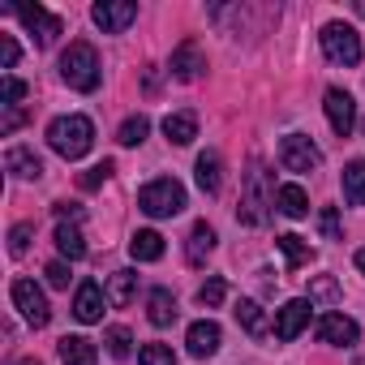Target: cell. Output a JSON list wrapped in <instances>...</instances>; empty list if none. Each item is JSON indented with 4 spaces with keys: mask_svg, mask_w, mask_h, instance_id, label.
Listing matches in <instances>:
<instances>
[{
    "mask_svg": "<svg viewBox=\"0 0 365 365\" xmlns=\"http://www.w3.org/2000/svg\"><path fill=\"white\" fill-rule=\"evenodd\" d=\"M146 318H150L155 327H172V322H176V297H172L168 288H150V297H146Z\"/></svg>",
    "mask_w": 365,
    "mask_h": 365,
    "instance_id": "ffe728a7",
    "label": "cell"
},
{
    "mask_svg": "<svg viewBox=\"0 0 365 365\" xmlns=\"http://www.w3.org/2000/svg\"><path fill=\"white\" fill-rule=\"evenodd\" d=\"M275 207H279L288 220H305V215H309V198H305V190H301V185H279Z\"/></svg>",
    "mask_w": 365,
    "mask_h": 365,
    "instance_id": "7402d4cb",
    "label": "cell"
},
{
    "mask_svg": "<svg viewBox=\"0 0 365 365\" xmlns=\"http://www.w3.org/2000/svg\"><path fill=\"white\" fill-rule=\"evenodd\" d=\"M322 52L335 65H361V35L344 22H327L322 26Z\"/></svg>",
    "mask_w": 365,
    "mask_h": 365,
    "instance_id": "5b68a950",
    "label": "cell"
},
{
    "mask_svg": "<svg viewBox=\"0 0 365 365\" xmlns=\"http://www.w3.org/2000/svg\"><path fill=\"white\" fill-rule=\"evenodd\" d=\"M361 129H365V125H361Z\"/></svg>",
    "mask_w": 365,
    "mask_h": 365,
    "instance_id": "7bdbcfd3",
    "label": "cell"
},
{
    "mask_svg": "<svg viewBox=\"0 0 365 365\" xmlns=\"http://www.w3.org/2000/svg\"><path fill=\"white\" fill-rule=\"evenodd\" d=\"M138 207L150 215V220H168V215H180L185 211V185L172 176H155L150 185L138 190Z\"/></svg>",
    "mask_w": 365,
    "mask_h": 365,
    "instance_id": "277c9868",
    "label": "cell"
},
{
    "mask_svg": "<svg viewBox=\"0 0 365 365\" xmlns=\"http://www.w3.org/2000/svg\"><path fill=\"white\" fill-rule=\"evenodd\" d=\"M14 305L22 309V318L31 322V327H48L52 322V305H48V297L39 292V284L35 279H14Z\"/></svg>",
    "mask_w": 365,
    "mask_h": 365,
    "instance_id": "ba28073f",
    "label": "cell"
},
{
    "mask_svg": "<svg viewBox=\"0 0 365 365\" xmlns=\"http://www.w3.org/2000/svg\"><path fill=\"white\" fill-rule=\"evenodd\" d=\"M31 237H35V224H14V228H9V254L22 258V254L31 250Z\"/></svg>",
    "mask_w": 365,
    "mask_h": 365,
    "instance_id": "836d02e7",
    "label": "cell"
},
{
    "mask_svg": "<svg viewBox=\"0 0 365 365\" xmlns=\"http://www.w3.org/2000/svg\"><path fill=\"white\" fill-rule=\"evenodd\" d=\"M61 78H65L73 91H95V86H99V78H103L99 52H95L86 39L69 43V48H65V56H61Z\"/></svg>",
    "mask_w": 365,
    "mask_h": 365,
    "instance_id": "3957f363",
    "label": "cell"
},
{
    "mask_svg": "<svg viewBox=\"0 0 365 365\" xmlns=\"http://www.w3.org/2000/svg\"><path fill=\"white\" fill-rule=\"evenodd\" d=\"M163 133H168L172 146H190V142L198 138V116H194V112H172V116L163 120Z\"/></svg>",
    "mask_w": 365,
    "mask_h": 365,
    "instance_id": "ac0fdd59",
    "label": "cell"
},
{
    "mask_svg": "<svg viewBox=\"0 0 365 365\" xmlns=\"http://www.w3.org/2000/svg\"><path fill=\"white\" fill-rule=\"evenodd\" d=\"M279 163L288 168V172H318L322 168V150L305 138V133H288L284 142H279Z\"/></svg>",
    "mask_w": 365,
    "mask_h": 365,
    "instance_id": "52a82bcc",
    "label": "cell"
},
{
    "mask_svg": "<svg viewBox=\"0 0 365 365\" xmlns=\"http://www.w3.org/2000/svg\"><path fill=\"white\" fill-rule=\"evenodd\" d=\"M168 69H172V78H180V82H194V78L207 69V61H202V48H198L194 39H185V43H180V48L172 52Z\"/></svg>",
    "mask_w": 365,
    "mask_h": 365,
    "instance_id": "5bb4252c",
    "label": "cell"
},
{
    "mask_svg": "<svg viewBox=\"0 0 365 365\" xmlns=\"http://www.w3.org/2000/svg\"><path fill=\"white\" fill-rule=\"evenodd\" d=\"M26 120V112H18V108H9V116H5V133H14L18 125Z\"/></svg>",
    "mask_w": 365,
    "mask_h": 365,
    "instance_id": "60d3db41",
    "label": "cell"
},
{
    "mask_svg": "<svg viewBox=\"0 0 365 365\" xmlns=\"http://www.w3.org/2000/svg\"><path fill=\"white\" fill-rule=\"evenodd\" d=\"M91 18H95V26L103 35H120L129 22H138V5L133 0H99V5L91 9Z\"/></svg>",
    "mask_w": 365,
    "mask_h": 365,
    "instance_id": "9c48e42d",
    "label": "cell"
},
{
    "mask_svg": "<svg viewBox=\"0 0 365 365\" xmlns=\"http://www.w3.org/2000/svg\"><path fill=\"white\" fill-rule=\"evenodd\" d=\"M318 339L322 344H335V348H352L361 339V331H356V322L348 314H322L318 318Z\"/></svg>",
    "mask_w": 365,
    "mask_h": 365,
    "instance_id": "7c38bea8",
    "label": "cell"
},
{
    "mask_svg": "<svg viewBox=\"0 0 365 365\" xmlns=\"http://www.w3.org/2000/svg\"><path fill=\"white\" fill-rule=\"evenodd\" d=\"M318 228H322V237H327V241H344V232H339V215H335V207H327V211L318 215Z\"/></svg>",
    "mask_w": 365,
    "mask_h": 365,
    "instance_id": "d590c367",
    "label": "cell"
},
{
    "mask_svg": "<svg viewBox=\"0 0 365 365\" xmlns=\"http://www.w3.org/2000/svg\"><path fill=\"white\" fill-rule=\"evenodd\" d=\"M5 168H9L18 180H39V176H43V159H39L31 146H9V150H5Z\"/></svg>",
    "mask_w": 365,
    "mask_h": 365,
    "instance_id": "2e32d148",
    "label": "cell"
},
{
    "mask_svg": "<svg viewBox=\"0 0 365 365\" xmlns=\"http://www.w3.org/2000/svg\"><path fill=\"white\" fill-rule=\"evenodd\" d=\"M0 99H5V108H14L18 99H26V82H18V78H5V86H0Z\"/></svg>",
    "mask_w": 365,
    "mask_h": 365,
    "instance_id": "8d00e7d4",
    "label": "cell"
},
{
    "mask_svg": "<svg viewBox=\"0 0 365 365\" xmlns=\"http://www.w3.org/2000/svg\"><path fill=\"white\" fill-rule=\"evenodd\" d=\"M61 361L65 365H95V344L86 335H65L61 339Z\"/></svg>",
    "mask_w": 365,
    "mask_h": 365,
    "instance_id": "603a6c76",
    "label": "cell"
},
{
    "mask_svg": "<svg viewBox=\"0 0 365 365\" xmlns=\"http://www.w3.org/2000/svg\"><path fill=\"white\" fill-rule=\"evenodd\" d=\"M112 172H116V168H112V159H103V163H95V168H86V172L78 176V185H82V190H99Z\"/></svg>",
    "mask_w": 365,
    "mask_h": 365,
    "instance_id": "d6a6232c",
    "label": "cell"
},
{
    "mask_svg": "<svg viewBox=\"0 0 365 365\" xmlns=\"http://www.w3.org/2000/svg\"><path fill=\"white\" fill-rule=\"evenodd\" d=\"M220 339H224V331H220V322H211V318L194 322L190 335H185V344H190L194 356H215V352H220Z\"/></svg>",
    "mask_w": 365,
    "mask_h": 365,
    "instance_id": "9a60e30c",
    "label": "cell"
},
{
    "mask_svg": "<svg viewBox=\"0 0 365 365\" xmlns=\"http://www.w3.org/2000/svg\"><path fill=\"white\" fill-rule=\"evenodd\" d=\"M0 65H5V69L18 65V39L14 35H0Z\"/></svg>",
    "mask_w": 365,
    "mask_h": 365,
    "instance_id": "74e56055",
    "label": "cell"
},
{
    "mask_svg": "<svg viewBox=\"0 0 365 365\" xmlns=\"http://www.w3.org/2000/svg\"><path fill=\"white\" fill-rule=\"evenodd\" d=\"M129 254H133L138 262H159V258H163V237H159L155 228H142V232H133Z\"/></svg>",
    "mask_w": 365,
    "mask_h": 365,
    "instance_id": "44dd1931",
    "label": "cell"
},
{
    "mask_svg": "<svg viewBox=\"0 0 365 365\" xmlns=\"http://www.w3.org/2000/svg\"><path fill=\"white\" fill-rule=\"evenodd\" d=\"M56 220L61 224H73V220H82V207L78 202H56Z\"/></svg>",
    "mask_w": 365,
    "mask_h": 365,
    "instance_id": "ab89813d",
    "label": "cell"
},
{
    "mask_svg": "<svg viewBox=\"0 0 365 365\" xmlns=\"http://www.w3.org/2000/svg\"><path fill=\"white\" fill-rule=\"evenodd\" d=\"M275 245L284 250V258H288V271H297V267H305L309 258H314V250L297 237V232H284V237H275Z\"/></svg>",
    "mask_w": 365,
    "mask_h": 365,
    "instance_id": "484cf974",
    "label": "cell"
},
{
    "mask_svg": "<svg viewBox=\"0 0 365 365\" xmlns=\"http://www.w3.org/2000/svg\"><path fill=\"white\" fill-rule=\"evenodd\" d=\"M237 322H241L254 339H262V335H267V314H262V305H258V301H237Z\"/></svg>",
    "mask_w": 365,
    "mask_h": 365,
    "instance_id": "4316f807",
    "label": "cell"
},
{
    "mask_svg": "<svg viewBox=\"0 0 365 365\" xmlns=\"http://www.w3.org/2000/svg\"><path fill=\"white\" fill-rule=\"evenodd\" d=\"M327 120H331V129H335L339 138H348V133L356 129V103H352L348 91H339V86L327 91Z\"/></svg>",
    "mask_w": 365,
    "mask_h": 365,
    "instance_id": "8fae6325",
    "label": "cell"
},
{
    "mask_svg": "<svg viewBox=\"0 0 365 365\" xmlns=\"http://www.w3.org/2000/svg\"><path fill=\"white\" fill-rule=\"evenodd\" d=\"M56 250H61L69 262L86 258V241H82V232H78L73 224H56Z\"/></svg>",
    "mask_w": 365,
    "mask_h": 365,
    "instance_id": "d4e9b609",
    "label": "cell"
},
{
    "mask_svg": "<svg viewBox=\"0 0 365 365\" xmlns=\"http://www.w3.org/2000/svg\"><path fill=\"white\" fill-rule=\"evenodd\" d=\"M279 190H271V172L262 168V159L250 163L245 180H241V207H237V220L245 228H262L271 220V202H275Z\"/></svg>",
    "mask_w": 365,
    "mask_h": 365,
    "instance_id": "6da1fadb",
    "label": "cell"
},
{
    "mask_svg": "<svg viewBox=\"0 0 365 365\" xmlns=\"http://www.w3.org/2000/svg\"><path fill=\"white\" fill-rule=\"evenodd\" d=\"M211 250H215V228L202 220V224H194V232H190V245H185V258H190V267H202V262L211 258Z\"/></svg>",
    "mask_w": 365,
    "mask_h": 365,
    "instance_id": "d6986e66",
    "label": "cell"
},
{
    "mask_svg": "<svg viewBox=\"0 0 365 365\" xmlns=\"http://www.w3.org/2000/svg\"><path fill=\"white\" fill-rule=\"evenodd\" d=\"M48 146L61 155V159H82L91 146H95V125L86 116H56L48 125Z\"/></svg>",
    "mask_w": 365,
    "mask_h": 365,
    "instance_id": "7a4b0ae2",
    "label": "cell"
},
{
    "mask_svg": "<svg viewBox=\"0 0 365 365\" xmlns=\"http://www.w3.org/2000/svg\"><path fill=\"white\" fill-rule=\"evenodd\" d=\"M356 271L365 275V250H356Z\"/></svg>",
    "mask_w": 365,
    "mask_h": 365,
    "instance_id": "b9f144b4",
    "label": "cell"
},
{
    "mask_svg": "<svg viewBox=\"0 0 365 365\" xmlns=\"http://www.w3.org/2000/svg\"><path fill=\"white\" fill-rule=\"evenodd\" d=\"M344 198L352 207H365V159H352L344 168Z\"/></svg>",
    "mask_w": 365,
    "mask_h": 365,
    "instance_id": "cb8c5ba5",
    "label": "cell"
},
{
    "mask_svg": "<svg viewBox=\"0 0 365 365\" xmlns=\"http://www.w3.org/2000/svg\"><path fill=\"white\" fill-rule=\"evenodd\" d=\"M339 284L331 279V275H314L309 279V301H322V305H339Z\"/></svg>",
    "mask_w": 365,
    "mask_h": 365,
    "instance_id": "f1b7e54d",
    "label": "cell"
},
{
    "mask_svg": "<svg viewBox=\"0 0 365 365\" xmlns=\"http://www.w3.org/2000/svg\"><path fill=\"white\" fill-rule=\"evenodd\" d=\"M103 344H108V352H112L116 361H125V356H129V344H133V335H129L125 327H108V331H103Z\"/></svg>",
    "mask_w": 365,
    "mask_h": 365,
    "instance_id": "1f68e13d",
    "label": "cell"
},
{
    "mask_svg": "<svg viewBox=\"0 0 365 365\" xmlns=\"http://www.w3.org/2000/svg\"><path fill=\"white\" fill-rule=\"evenodd\" d=\"M138 365H176V356H172L168 344H146V348L138 352Z\"/></svg>",
    "mask_w": 365,
    "mask_h": 365,
    "instance_id": "e575fe53",
    "label": "cell"
},
{
    "mask_svg": "<svg viewBox=\"0 0 365 365\" xmlns=\"http://www.w3.org/2000/svg\"><path fill=\"white\" fill-rule=\"evenodd\" d=\"M5 14H18L22 18V26L35 35V43L39 48H52L56 43V35L65 31V22L61 18H52L48 9H39V5H5Z\"/></svg>",
    "mask_w": 365,
    "mask_h": 365,
    "instance_id": "8992f818",
    "label": "cell"
},
{
    "mask_svg": "<svg viewBox=\"0 0 365 365\" xmlns=\"http://www.w3.org/2000/svg\"><path fill=\"white\" fill-rule=\"evenodd\" d=\"M103 305H108V292L95 279H82L78 284V297H73V318L78 322H99L103 318Z\"/></svg>",
    "mask_w": 365,
    "mask_h": 365,
    "instance_id": "4fadbf2b",
    "label": "cell"
},
{
    "mask_svg": "<svg viewBox=\"0 0 365 365\" xmlns=\"http://www.w3.org/2000/svg\"><path fill=\"white\" fill-rule=\"evenodd\" d=\"M43 275H48V284H52V288H69V267H65V262H48V267H43Z\"/></svg>",
    "mask_w": 365,
    "mask_h": 365,
    "instance_id": "f35d334b",
    "label": "cell"
},
{
    "mask_svg": "<svg viewBox=\"0 0 365 365\" xmlns=\"http://www.w3.org/2000/svg\"><path fill=\"white\" fill-rule=\"evenodd\" d=\"M133 288H138V275H133V271H112V279H108V301H112V305H129V301H133Z\"/></svg>",
    "mask_w": 365,
    "mask_h": 365,
    "instance_id": "83f0119b",
    "label": "cell"
},
{
    "mask_svg": "<svg viewBox=\"0 0 365 365\" xmlns=\"http://www.w3.org/2000/svg\"><path fill=\"white\" fill-rule=\"evenodd\" d=\"M146 133H150V120H146V116H129V120L120 125V138H116V142H120V146H142Z\"/></svg>",
    "mask_w": 365,
    "mask_h": 365,
    "instance_id": "f546056e",
    "label": "cell"
},
{
    "mask_svg": "<svg viewBox=\"0 0 365 365\" xmlns=\"http://www.w3.org/2000/svg\"><path fill=\"white\" fill-rule=\"evenodd\" d=\"M198 190H202V194H211V198L224 190V159H220L215 150L198 155Z\"/></svg>",
    "mask_w": 365,
    "mask_h": 365,
    "instance_id": "e0dca14e",
    "label": "cell"
},
{
    "mask_svg": "<svg viewBox=\"0 0 365 365\" xmlns=\"http://www.w3.org/2000/svg\"><path fill=\"white\" fill-rule=\"evenodd\" d=\"M309 309H314V301H288V305H279V309H275V339H279V344H292V339L305 331Z\"/></svg>",
    "mask_w": 365,
    "mask_h": 365,
    "instance_id": "30bf717a",
    "label": "cell"
},
{
    "mask_svg": "<svg viewBox=\"0 0 365 365\" xmlns=\"http://www.w3.org/2000/svg\"><path fill=\"white\" fill-rule=\"evenodd\" d=\"M224 297H228V279H224V275H215V279H207V284L198 288V305H207V309L224 305Z\"/></svg>",
    "mask_w": 365,
    "mask_h": 365,
    "instance_id": "4dcf8cb0",
    "label": "cell"
}]
</instances>
